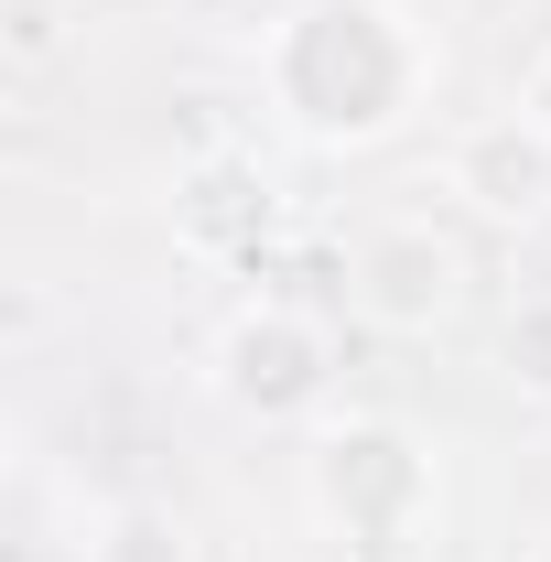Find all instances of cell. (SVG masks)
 I'll return each instance as SVG.
<instances>
[{
    "instance_id": "8fae6325",
    "label": "cell",
    "mask_w": 551,
    "mask_h": 562,
    "mask_svg": "<svg viewBox=\"0 0 551 562\" xmlns=\"http://www.w3.org/2000/svg\"><path fill=\"white\" fill-rule=\"evenodd\" d=\"M530 562H551V541H530Z\"/></svg>"
},
{
    "instance_id": "9c48e42d",
    "label": "cell",
    "mask_w": 551,
    "mask_h": 562,
    "mask_svg": "<svg viewBox=\"0 0 551 562\" xmlns=\"http://www.w3.org/2000/svg\"><path fill=\"white\" fill-rule=\"evenodd\" d=\"M11 55H22V66L55 55V11H44V0H11Z\"/></svg>"
},
{
    "instance_id": "3957f363",
    "label": "cell",
    "mask_w": 551,
    "mask_h": 562,
    "mask_svg": "<svg viewBox=\"0 0 551 562\" xmlns=\"http://www.w3.org/2000/svg\"><path fill=\"white\" fill-rule=\"evenodd\" d=\"M206 379H216V401L249 422H303L336 390V336L314 314H292V303H238L206 347Z\"/></svg>"
},
{
    "instance_id": "6da1fadb",
    "label": "cell",
    "mask_w": 551,
    "mask_h": 562,
    "mask_svg": "<svg viewBox=\"0 0 551 562\" xmlns=\"http://www.w3.org/2000/svg\"><path fill=\"white\" fill-rule=\"evenodd\" d=\"M432 44L401 0H303L271 33V98L314 151H368L421 109Z\"/></svg>"
},
{
    "instance_id": "52a82bcc",
    "label": "cell",
    "mask_w": 551,
    "mask_h": 562,
    "mask_svg": "<svg viewBox=\"0 0 551 562\" xmlns=\"http://www.w3.org/2000/svg\"><path fill=\"white\" fill-rule=\"evenodd\" d=\"M87 562H195V530H184L162 497H120V508H98Z\"/></svg>"
},
{
    "instance_id": "8992f818",
    "label": "cell",
    "mask_w": 551,
    "mask_h": 562,
    "mask_svg": "<svg viewBox=\"0 0 551 562\" xmlns=\"http://www.w3.org/2000/svg\"><path fill=\"white\" fill-rule=\"evenodd\" d=\"M260 227H271V173H260L249 151H195V162L173 173V238H184L195 260H249Z\"/></svg>"
},
{
    "instance_id": "ba28073f",
    "label": "cell",
    "mask_w": 551,
    "mask_h": 562,
    "mask_svg": "<svg viewBox=\"0 0 551 562\" xmlns=\"http://www.w3.org/2000/svg\"><path fill=\"white\" fill-rule=\"evenodd\" d=\"M497 379L519 401H551V292H519L508 325H497Z\"/></svg>"
},
{
    "instance_id": "7a4b0ae2",
    "label": "cell",
    "mask_w": 551,
    "mask_h": 562,
    "mask_svg": "<svg viewBox=\"0 0 551 562\" xmlns=\"http://www.w3.org/2000/svg\"><path fill=\"white\" fill-rule=\"evenodd\" d=\"M303 497H314V519L346 530L357 552H401L421 519H432V454H421L401 422L346 412V422L314 432V454H303Z\"/></svg>"
},
{
    "instance_id": "30bf717a",
    "label": "cell",
    "mask_w": 551,
    "mask_h": 562,
    "mask_svg": "<svg viewBox=\"0 0 551 562\" xmlns=\"http://www.w3.org/2000/svg\"><path fill=\"white\" fill-rule=\"evenodd\" d=\"M508 109H530V120H541V131H551V44H541V55H530V76H519V98H508Z\"/></svg>"
},
{
    "instance_id": "5b68a950",
    "label": "cell",
    "mask_w": 551,
    "mask_h": 562,
    "mask_svg": "<svg viewBox=\"0 0 551 562\" xmlns=\"http://www.w3.org/2000/svg\"><path fill=\"white\" fill-rule=\"evenodd\" d=\"M443 184H454L476 216H497V227H530V216H551V131L530 120V109H497V120H476V131H454Z\"/></svg>"
},
{
    "instance_id": "277c9868",
    "label": "cell",
    "mask_w": 551,
    "mask_h": 562,
    "mask_svg": "<svg viewBox=\"0 0 551 562\" xmlns=\"http://www.w3.org/2000/svg\"><path fill=\"white\" fill-rule=\"evenodd\" d=\"M346 303L379 325V336H432L454 303H465V249L432 227V216H368L346 238Z\"/></svg>"
}]
</instances>
